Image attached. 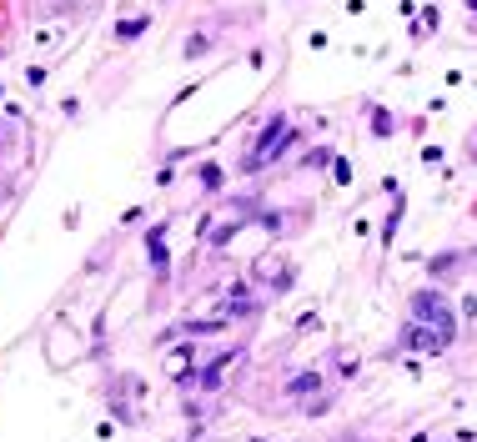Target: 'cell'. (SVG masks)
Returning <instances> with one entry per match:
<instances>
[{
  "label": "cell",
  "mask_w": 477,
  "mask_h": 442,
  "mask_svg": "<svg viewBox=\"0 0 477 442\" xmlns=\"http://www.w3.org/2000/svg\"><path fill=\"white\" fill-rule=\"evenodd\" d=\"M292 392H317V372H312V377H296Z\"/></svg>",
  "instance_id": "cell-3"
},
{
  "label": "cell",
  "mask_w": 477,
  "mask_h": 442,
  "mask_svg": "<svg viewBox=\"0 0 477 442\" xmlns=\"http://www.w3.org/2000/svg\"><path fill=\"white\" fill-rule=\"evenodd\" d=\"M226 362H236V357H216V362L201 372V382H206V387H216V382H221V372H226Z\"/></svg>",
  "instance_id": "cell-2"
},
{
  "label": "cell",
  "mask_w": 477,
  "mask_h": 442,
  "mask_svg": "<svg viewBox=\"0 0 477 442\" xmlns=\"http://www.w3.org/2000/svg\"><path fill=\"white\" fill-rule=\"evenodd\" d=\"M281 136H287V126H281V121H271V131L262 136V146L251 151V161H246V166H262V161H267V151H276V141H281Z\"/></svg>",
  "instance_id": "cell-1"
},
{
  "label": "cell",
  "mask_w": 477,
  "mask_h": 442,
  "mask_svg": "<svg viewBox=\"0 0 477 442\" xmlns=\"http://www.w3.org/2000/svg\"><path fill=\"white\" fill-rule=\"evenodd\" d=\"M467 6H472V10H477V0H467Z\"/></svg>",
  "instance_id": "cell-4"
}]
</instances>
